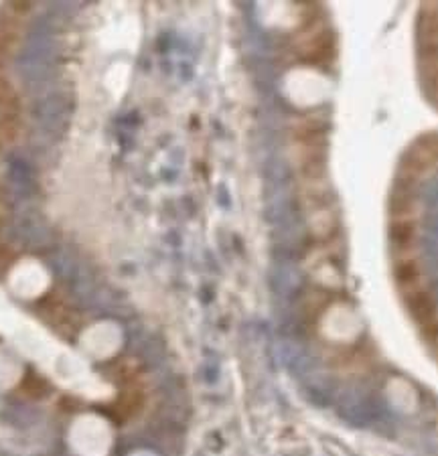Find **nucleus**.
<instances>
[{"label":"nucleus","instance_id":"1","mask_svg":"<svg viewBox=\"0 0 438 456\" xmlns=\"http://www.w3.org/2000/svg\"><path fill=\"white\" fill-rule=\"evenodd\" d=\"M20 39V17L12 6L11 12L0 14V61L12 55Z\"/></svg>","mask_w":438,"mask_h":456},{"label":"nucleus","instance_id":"3","mask_svg":"<svg viewBox=\"0 0 438 456\" xmlns=\"http://www.w3.org/2000/svg\"><path fill=\"white\" fill-rule=\"evenodd\" d=\"M17 124H14V120H11V118H3L0 120V144H9L12 142L14 138H17Z\"/></svg>","mask_w":438,"mask_h":456},{"label":"nucleus","instance_id":"2","mask_svg":"<svg viewBox=\"0 0 438 456\" xmlns=\"http://www.w3.org/2000/svg\"><path fill=\"white\" fill-rule=\"evenodd\" d=\"M19 110H20V100H19L17 90H14L9 79L0 73V116L14 120L19 114Z\"/></svg>","mask_w":438,"mask_h":456}]
</instances>
